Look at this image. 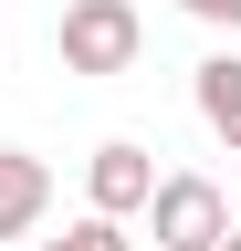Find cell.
Here are the masks:
<instances>
[{
  "label": "cell",
  "mask_w": 241,
  "mask_h": 251,
  "mask_svg": "<svg viewBox=\"0 0 241 251\" xmlns=\"http://www.w3.org/2000/svg\"><path fill=\"white\" fill-rule=\"evenodd\" d=\"M147 188H158V157H147L136 136H105L95 157H84V199H95V209L136 220V209H147Z\"/></svg>",
  "instance_id": "obj_3"
},
{
  "label": "cell",
  "mask_w": 241,
  "mask_h": 251,
  "mask_svg": "<svg viewBox=\"0 0 241 251\" xmlns=\"http://www.w3.org/2000/svg\"><path fill=\"white\" fill-rule=\"evenodd\" d=\"M210 251H241V220H231V230H220V241H210Z\"/></svg>",
  "instance_id": "obj_8"
},
{
  "label": "cell",
  "mask_w": 241,
  "mask_h": 251,
  "mask_svg": "<svg viewBox=\"0 0 241 251\" xmlns=\"http://www.w3.org/2000/svg\"><path fill=\"white\" fill-rule=\"evenodd\" d=\"M189 21H210V31H241V0H178Z\"/></svg>",
  "instance_id": "obj_7"
},
{
  "label": "cell",
  "mask_w": 241,
  "mask_h": 251,
  "mask_svg": "<svg viewBox=\"0 0 241 251\" xmlns=\"http://www.w3.org/2000/svg\"><path fill=\"white\" fill-rule=\"evenodd\" d=\"M0 251H11V241H0Z\"/></svg>",
  "instance_id": "obj_9"
},
{
  "label": "cell",
  "mask_w": 241,
  "mask_h": 251,
  "mask_svg": "<svg viewBox=\"0 0 241 251\" xmlns=\"http://www.w3.org/2000/svg\"><path fill=\"white\" fill-rule=\"evenodd\" d=\"M42 209H53V168L32 147H0V241H21Z\"/></svg>",
  "instance_id": "obj_4"
},
{
  "label": "cell",
  "mask_w": 241,
  "mask_h": 251,
  "mask_svg": "<svg viewBox=\"0 0 241 251\" xmlns=\"http://www.w3.org/2000/svg\"><path fill=\"white\" fill-rule=\"evenodd\" d=\"M136 220H147V241H158V251H210V241L231 230V199H220L199 168H158V188H147Z\"/></svg>",
  "instance_id": "obj_2"
},
{
  "label": "cell",
  "mask_w": 241,
  "mask_h": 251,
  "mask_svg": "<svg viewBox=\"0 0 241 251\" xmlns=\"http://www.w3.org/2000/svg\"><path fill=\"white\" fill-rule=\"evenodd\" d=\"M63 74H136V52H147V21H136V0H63Z\"/></svg>",
  "instance_id": "obj_1"
},
{
  "label": "cell",
  "mask_w": 241,
  "mask_h": 251,
  "mask_svg": "<svg viewBox=\"0 0 241 251\" xmlns=\"http://www.w3.org/2000/svg\"><path fill=\"white\" fill-rule=\"evenodd\" d=\"M189 94H199V126L220 147H241V52H210L199 74H189Z\"/></svg>",
  "instance_id": "obj_5"
},
{
  "label": "cell",
  "mask_w": 241,
  "mask_h": 251,
  "mask_svg": "<svg viewBox=\"0 0 241 251\" xmlns=\"http://www.w3.org/2000/svg\"><path fill=\"white\" fill-rule=\"evenodd\" d=\"M42 251H136V241H126V220H115V209H84L74 230H63V241H42Z\"/></svg>",
  "instance_id": "obj_6"
}]
</instances>
